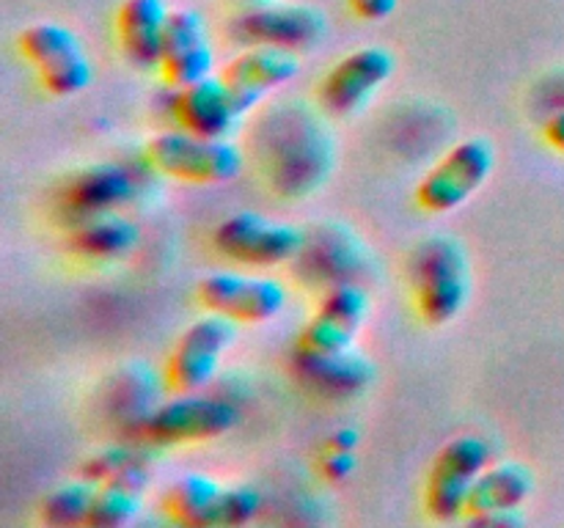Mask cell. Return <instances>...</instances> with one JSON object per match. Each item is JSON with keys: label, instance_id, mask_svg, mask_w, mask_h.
Listing matches in <instances>:
<instances>
[{"label": "cell", "instance_id": "obj_1", "mask_svg": "<svg viewBox=\"0 0 564 528\" xmlns=\"http://www.w3.org/2000/svg\"><path fill=\"white\" fill-rule=\"evenodd\" d=\"M408 275L419 317L433 328L455 322L471 300V258L452 234H433L419 242Z\"/></svg>", "mask_w": 564, "mask_h": 528}, {"label": "cell", "instance_id": "obj_2", "mask_svg": "<svg viewBox=\"0 0 564 528\" xmlns=\"http://www.w3.org/2000/svg\"><path fill=\"white\" fill-rule=\"evenodd\" d=\"M154 174L185 185H226L242 170V152L224 138H202L187 130L158 132L143 146Z\"/></svg>", "mask_w": 564, "mask_h": 528}, {"label": "cell", "instance_id": "obj_3", "mask_svg": "<svg viewBox=\"0 0 564 528\" xmlns=\"http://www.w3.org/2000/svg\"><path fill=\"white\" fill-rule=\"evenodd\" d=\"M240 421V413L231 402L220 396H207L202 391L193 394H176L174 399L152 407L130 432L143 446H187L215 440L231 432Z\"/></svg>", "mask_w": 564, "mask_h": 528}, {"label": "cell", "instance_id": "obj_4", "mask_svg": "<svg viewBox=\"0 0 564 528\" xmlns=\"http://www.w3.org/2000/svg\"><path fill=\"white\" fill-rule=\"evenodd\" d=\"M20 53L36 69L39 82L53 97H77L94 80V66L80 36L61 22L42 20L28 25L17 38Z\"/></svg>", "mask_w": 564, "mask_h": 528}, {"label": "cell", "instance_id": "obj_5", "mask_svg": "<svg viewBox=\"0 0 564 528\" xmlns=\"http://www.w3.org/2000/svg\"><path fill=\"white\" fill-rule=\"evenodd\" d=\"M490 462H494V449L482 435H457V438L446 440L435 454L427 484H424L427 515L438 522L466 517L474 482Z\"/></svg>", "mask_w": 564, "mask_h": 528}, {"label": "cell", "instance_id": "obj_6", "mask_svg": "<svg viewBox=\"0 0 564 528\" xmlns=\"http://www.w3.org/2000/svg\"><path fill=\"white\" fill-rule=\"evenodd\" d=\"M496 168V148L488 138H466L455 143L416 187L419 207L433 215L460 209L485 187Z\"/></svg>", "mask_w": 564, "mask_h": 528}, {"label": "cell", "instance_id": "obj_7", "mask_svg": "<svg viewBox=\"0 0 564 528\" xmlns=\"http://www.w3.org/2000/svg\"><path fill=\"white\" fill-rule=\"evenodd\" d=\"M213 248L224 258L248 267H279L306 248V234L290 223H275L259 212H235L213 231Z\"/></svg>", "mask_w": 564, "mask_h": 528}, {"label": "cell", "instance_id": "obj_8", "mask_svg": "<svg viewBox=\"0 0 564 528\" xmlns=\"http://www.w3.org/2000/svg\"><path fill=\"white\" fill-rule=\"evenodd\" d=\"M240 324L220 314H204L193 319L176 339L169 361H165V388L174 394H193L204 391L218 374L226 352L231 350Z\"/></svg>", "mask_w": 564, "mask_h": 528}, {"label": "cell", "instance_id": "obj_9", "mask_svg": "<svg viewBox=\"0 0 564 528\" xmlns=\"http://www.w3.org/2000/svg\"><path fill=\"white\" fill-rule=\"evenodd\" d=\"M397 61L391 50L367 44L336 61L317 86V102L334 119H350L372 102L375 94L391 80Z\"/></svg>", "mask_w": 564, "mask_h": 528}, {"label": "cell", "instance_id": "obj_10", "mask_svg": "<svg viewBox=\"0 0 564 528\" xmlns=\"http://www.w3.org/2000/svg\"><path fill=\"white\" fill-rule=\"evenodd\" d=\"M196 300L204 311L237 324H264L286 308V286L264 275L220 270L198 280Z\"/></svg>", "mask_w": 564, "mask_h": 528}, {"label": "cell", "instance_id": "obj_11", "mask_svg": "<svg viewBox=\"0 0 564 528\" xmlns=\"http://www.w3.org/2000/svg\"><path fill=\"white\" fill-rule=\"evenodd\" d=\"M369 317V295L352 280H339L328 286L319 297L317 308L297 333V355H334L352 350Z\"/></svg>", "mask_w": 564, "mask_h": 528}, {"label": "cell", "instance_id": "obj_12", "mask_svg": "<svg viewBox=\"0 0 564 528\" xmlns=\"http://www.w3.org/2000/svg\"><path fill=\"white\" fill-rule=\"evenodd\" d=\"M328 16L308 3H251L231 22V36L242 44H273L284 50H306L323 42Z\"/></svg>", "mask_w": 564, "mask_h": 528}, {"label": "cell", "instance_id": "obj_13", "mask_svg": "<svg viewBox=\"0 0 564 528\" xmlns=\"http://www.w3.org/2000/svg\"><path fill=\"white\" fill-rule=\"evenodd\" d=\"M534 493V473L518 460L490 462L468 495L466 520L471 526H521L523 504Z\"/></svg>", "mask_w": 564, "mask_h": 528}, {"label": "cell", "instance_id": "obj_14", "mask_svg": "<svg viewBox=\"0 0 564 528\" xmlns=\"http://www.w3.org/2000/svg\"><path fill=\"white\" fill-rule=\"evenodd\" d=\"M297 72H301V61H297L295 50L251 44L231 61H226V66L220 69V80L231 88L246 113H251L270 91L295 80Z\"/></svg>", "mask_w": 564, "mask_h": 528}, {"label": "cell", "instance_id": "obj_15", "mask_svg": "<svg viewBox=\"0 0 564 528\" xmlns=\"http://www.w3.org/2000/svg\"><path fill=\"white\" fill-rule=\"evenodd\" d=\"M246 108L237 102L231 88L220 75H209L191 86L176 88L174 119L182 130L202 138H224L229 141L246 119Z\"/></svg>", "mask_w": 564, "mask_h": 528}, {"label": "cell", "instance_id": "obj_16", "mask_svg": "<svg viewBox=\"0 0 564 528\" xmlns=\"http://www.w3.org/2000/svg\"><path fill=\"white\" fill-rule=\"evenodd\" d=\"M158 69L163 80L174 88L191 86V82L213 75L215 50L213 42H209L207 25H204V16L198 11H171Z\"/></svg>", "mask_w": 564, "mask_h": 528}, {"label": "cell", "instance_id": "obj_17", "mask_svg": "<svg viewBox=\"0 0 564 528\" xmlns=\"http://www.w3.org/2000/svg\"><path fill=\"white\" fill-rule=\"evenodd\" d=\"M138 182L132 170L121 163H94L86 168L75 170L64 182L61 190V204L66 207L69 218H83V215L113 212V209L127 207L135 198Z\"/></svg>", "mask_w": 564, "mask_h": 528}, {"label": "cell", "instance_id": "obj_18", "mask_svg": "<svg viewBox=\"0 0 564 528\" xmlns=\"http://www.w3.org/2000/svg\"><path fill=\"white\" fill-rule=\"evenodd\" d=\"M169 16L171 9L165 0H121L116 11V36L130 64L141 69L160 66Z\"/></svg>", "mask_w": 564, "mask_h": 528}, {"label": "cell", "instance_id": "obj_19", "mask_svg": "<svg viewBox=\"0 0 564 528\" xmlns=\"http://www.w3.org/2000/svg\"><path fill=\"white\" fill-rule=\"evenodd\" d=\"M152 484V457L130 462L121 471L110 473L108 479L97 484L91 515H88V528H121L132 522L141 512L143 498Z\"/></svg>", "mask_w": 564, "mask_h": 528}, {"label": "cell", "instance_id": "obj_20", "mask_svg": "<svg viewBox=\"0 0 564 528\" xmlns=\"http://www.w3.org/2000/svg\"><path fill=\"white\" fill-rule=\"evenodd\" d=\"M138 240H141L138 226L121 215V209H113V212L83 215L72 220L66 245L88 262H116L135 251Z\"/></svg>", "mask_w": 564, "mask_h": 528}, {"label": "cell", "instance_id": "obj_21", "mask_svg": "<svg viewBox=\"0 0 564 528\" xmlns=\"http://www.w3.org/2000/svg\"><path fill=\"white\" fill-rule=\"evenodd\" d=\"M295 374L323 396H352L372 383L378 369L364 352L352 346L334 355H297L295 352Z\"/></svg>", "mask_w": 564, "mask_h": 528}, {"label": "cell", "instance_id": "obj_22", "mask_svg": "<svg viewBox=\"0 0 564 528\" xmlns=\"http://www.w3.org/2000/svg\"><path fill=\"white\" fill-rule=\"evenodd\" d=\"M226 484L204 473H185L174 479L160 495V506L171 522L187 528H218Z\"/></svg>", "mask_w": 564, "mask_h": 528}, {"label": "cell", "instance_id": "obj_23", "mask_svg": "<svg viewBox=\"0 0 564 528\" xmlns=\"http://www.w3.org/2000/svg\"><path fill=\"white\" fill-rule=\"evenodd\" d=\"M94 495H97V482L86 476L55 484L42 498V520L53 528L86 526Z\"/></svg>", "mask_w": 564, "mask_h": 528}, {"label": "cell", "instance_id": "obj_24", "mask_svg": "<svg viewBox=\"0 0 564 528\" xmlns=\"http://www.w3.org/2000/svg\"><path fill=\"white\" fill-rule=\"evenodd\" d=\"M262 509V495L248 484H226L224 506H220L218 528L248 526Z\"/></svg>", "mask_w": 564, "mask_h": 528}, {"label": "cell", "instance_id": "obj_25", "mask_svg": "<svg viewBox=\"0 0 564 528\" xmlns=\"http://www.w3.org/2000/svg\"><path fill=\"white\" fill-rule=\"evenodd\" d=\"M147 454L149 451L141 449V446H108V449L94 451V454L83 462L80 476L91 479V482L99 484L102 479H108L110 473L121 471V468H127L130 462L141 460V457Z\"/></svg>", "mask_w": 564, "mask_h": 528}, {"label": "cell", "instance_id": "obj_26", "mask_svg": "<svg viewBox=\"0 0 564 528\" xmlns=\"http://www.w3.org/2000/svg\"><path fill=\"white\" fill-rule=\"evenodd\" d=\"M319 471L328 482H345L356 471V451H334L328 449V454L319 460Z\"/></svg>", "mask_w": 564, "mask_h": 528}, {"label": "cell", "instance_id": "obj_27", "mask_svg": "<svg viewBox=\"0 0 564 528\" xmlns=\"http://www.w3.org/2000/svg\"><path fill=\"white\" fill-rule=\"evenodd\" d=\"M352 14L364 22H383L397 11L400 0H347Z\"/></svg>", "mask_w": 564, "mask_h": 528}, {"label": "cell", "instance_id": "obj_28", "mask_svg": "<svg viewBox=\"0 0 564 528\" xmlns=\"http://www.w3.org/2000/svg\"><path fill=\"white\" fill-rule=\"evenodd\" d=\"M543 138L556 148V152L564 154V110H556L543 127Z\"/></svg>", "mask_w": 564, "mask_h": 528}, {"label": "cell", "instance_id": "obj_29", "mask_svg": "<svg viewBox=\"0 0 564 528\" xmlns=\"http://www.w3.org/2000/svg\"><path fill=\"white\" fill-rule=\"evenodd\" d=\"M358 438H361V435H358V429L341 427V429H336V432H330L328 449H334V451H356L358 449Z\"/></svg>", "mask_w": 564, "mask_h": 528}, {"label": "cell", "instance_id": "obj_30", "mask_svg": "<svg viewBox=\"0 0 564 528\" xmlns=\"http://www.w3.org/2000/svg\"><path fill=\"white\" fill-rule=\"evenodd\" d=\"M248 3H262V0H248Z\"/></svg>", "mask_w": 564, "mask_h": 528}]
</instances>
